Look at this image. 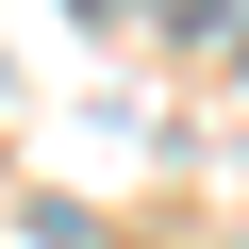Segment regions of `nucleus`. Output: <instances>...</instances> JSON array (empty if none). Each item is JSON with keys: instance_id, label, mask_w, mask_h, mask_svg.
Returning <instances> with one entry per match:
<instances>
[]
</instances>
